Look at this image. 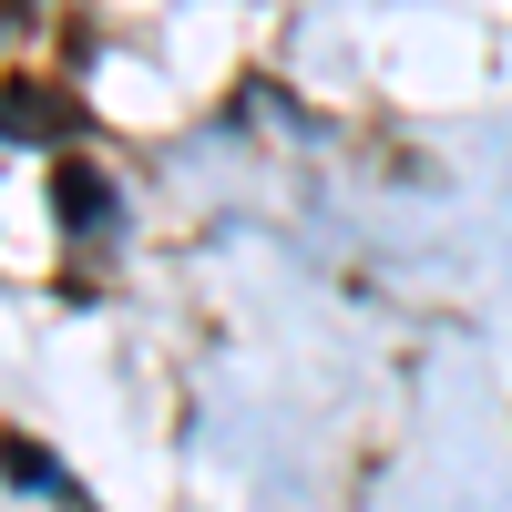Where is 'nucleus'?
I'll list each match as a JSON object with an SVG mask.
<instances>
[{
	"mask_svg": "<svg viewBox=\"0 0 512 512\" xmlns=\"http://www.w3.org/2000/svg\"><path fill=\"white\" fill-rule=\"evenodd\" d=\"M52 205H62L72 236H103V226H113V185L93 175V164H62V175H52Z\"/></svg>",
	"mask_w": 512,
	"mask_h": 512,
	"instance_id": "obj_1",
	"label": "nucleus"
}]
</instances>
